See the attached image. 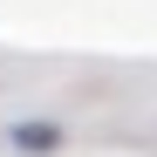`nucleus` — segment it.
<instances>
[{
  "mask_svg": "<svg viewBox=\"0 0 157 157\" xmlns=\"http://www.w3.org/2000/svg\"><path fill=\"white\" fill-rule=\"evenodd\" d=\"M14 144H28V150H55V130H48V123H21Z\"/></svg>",
  "mask_w": 157,
  "mask_h": 157,
  "instance_id": "1",
  "label": "nucleus"
}]
</instances>
